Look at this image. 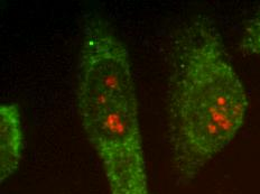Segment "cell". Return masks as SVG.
Instances as JSON below:
<instances>
[{"label":"cell","instance_id":"cell-1","mask_svg":"<svg viewBox=\"0 0 260 194\" xmlns=\"http://www.w3.org/2000/svg\"><path fill=\"white\" fill-rule=\"evenodd\" d=\"M248 96L213 21L199 16L175 41L169 90V134L175 174L195 179L245 123Z\"/></svg>","mask_w":260,"mask_h":194},{"label":"cell","instance_id":"cell-2","mask_svg":"<svg viewBox=\"0 0 260 194\" xmlns=\"http://www.w3.org/2000/svg\"><path fill=\"white\" fill-rule=\"evenodd\" d=\"M77 102L110 194H150L129 54L100 17H91L84 27Z\"/></svg>","mask_w":260,"mask_h":194},{"label":"cell","instance_id":"cell-3","mask_svg":"<svg viewBox=\"0 0 260 194\" xmlns=\"http://www.w3.org/2000/svg\"><path fill=\"white\" fill-rule=\"evenodd\" d=\"M23 152L20 112L15 104L0 106V182L18 169Z\"/></svg>","mask_w":260,"mask_h":194},{"label":"cell","instance_id":"cell-4","mask_svg":"<svg viewBox=\"0 0 260 194\" xmlns=\"http://www.w3.org/2000/svg\"><path fill=\"white\" fill-rule=\"evenodd\" d=\"M242 43L247 51L260 57V10L247 23Z\"/></svg>","mask_w":260,"mask_h":194}]
</instances>
